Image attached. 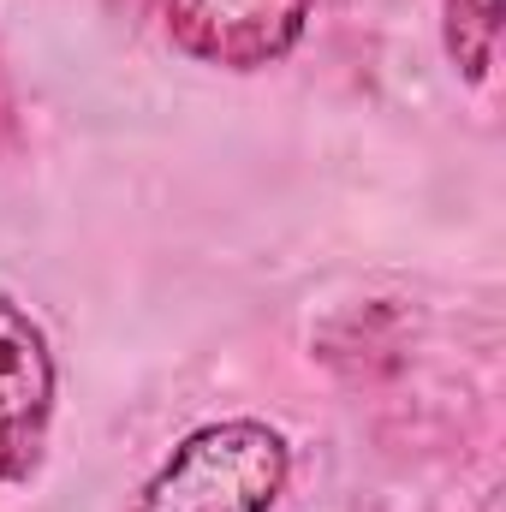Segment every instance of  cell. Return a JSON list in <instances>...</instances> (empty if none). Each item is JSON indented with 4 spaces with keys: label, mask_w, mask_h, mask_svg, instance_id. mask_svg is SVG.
<instances>
[{
    "label": "cell",
    "mask_w": 506,
    "mask_h": 512,
    "mask_svg": "<svg viewBox=\"0 0 506 512\" xmlns=\"http://www.w3.org/2000/svg\"><path fill=\"white\" fill-rule=\"evenodd\" d=\"M292 483V441L268 417H215L179 435L131 512H274Z\"/></svg>",
    "instance_id": "obj_1"
},
{
    "label": "cell",
    "mask_w": 506,
    "mask_h": 512,
    "mask_svg": "<svg viewBox=\"0 0 506 512\" xmlns=\"http://www.w3.org/2000/svg\"><path fill=\"white\" fill-rule=\"evenodd\" d=\"M60 417V358L18 292L0 286V489H30Z\"/></svg>",
    "instance_id": "obj_2"
},
{
    "label": "cell",
    "mask_w": 506,
    "mask_h": 512,
    "mask_svg": "<svg viewBox=\"0 0 506 512\" xmlns=\"http://www.w3.org/2000/svg\"><path fill=\"white\" fill-rule=\"evenodd\" d=\"M310 12L316 0H167V36L185 60L251 78L304 42Z\"/></svg>",
    "instance_id": "obj_3"
},
{
    "label": "cell",
    "mask_w": 506,
    "mask_h": 512,
    "mask_svg": "<svg viewBox=\"0 0 506 512\" xmlns=\"http://www.w3.org/2000/svg\"><path fill=\"white\" fill-rule=\"evenodd\" d=\"M441 48L459 84L483 90L501 48V0H441Z\"/></svg>",
    "instance_id": "obj_4"
}]
</instances>
